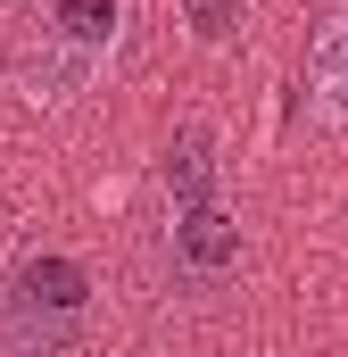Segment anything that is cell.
Returning a JSON list of instances; mask_svg holds the SVG:
<instances>
[{"label": "cell", "instance_id": "3", "mask_svg": "<svg viewBox=\"0 0 348 357\" xmlns=\"http://www.w3.org/2000/svg\"><path fill=\"white\" fill-rule=\"evenodd\" d=\"M307 75H315V91L348 116V0L324 17V33H315V50H307Z\"/></svg>", "mask_w": 348, "mask_h": 357}, {"label": "cell", "instance_id": "4", "mask_svg": "<svg viewBox=\"0 0 348 357\" xmlns=\"http://www.w3.org/2000/svg\"><path fill=\"white\" fill-rule=\"evenodd\" d=\"M166 183L199 208V191H207V133H182V150H174V167H166Z\"/></svg>", "mask_w": 348, "mask_h": 357}, {"label": "cell", "instance_id": "2", "mask_svg": "<svg viewBox=\"0 0 348 357\" xmlns=\"http://www.w3.org/2000/svg\"><path fill=\"white\" fill-rule=\"evenodd\" d=\"M174 250H182V266L191 274H224L232 258H241V233L199 199V208H182V225H174Z\"/></svg>", "mask_w": 348, "mask_h": 357}, {"label": "cell", "instance_id": "1", "mask_svg": "<svg viewBox=\"0 0 348 357\" xmlns=\"http://www.w3.org/2000/svg\"><path fill=\"white\" fill-rule=\"evenodd\" d=\"M116 17H125V0H58V8H50V42L67 50L75 75H91V67L116 50Z\"/></svg>", "mask_w": 348, "mask_h": 357}, {"label": "cell", "instance_id": "5", "mask_svg": "<svg viewBox=\"0 0 348 357\" xmlns=\"http://www.w3.org/2000/svg\"><path fill=\"white\" fill-rule=\"evenodd\" d=\"M241 8H249V0H182V25H191L199 42H224V33L241 25Z\"/></svg>", "mask_w": 348, "mask_h": 357}]
</instances>
